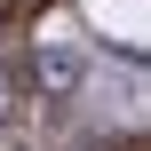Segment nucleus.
Listing matches in <instances>:
<instances>
[{
  "label": "nucleus",
  "instance_id": "1",
  "mask_svg": "<svg viewBox=\"0 0 151 151\" xmlns=\"http://www.w3.org/2000/svg\"><path fill=\"white\" fill-rule=\"evenodd\" d=\"M80 80H88V56L80 48H64V40H40L32 48V88L40 96H72Z\"/></svg>",
  "mask_w": 151,
  "mask_h": 151
},
{
  "label": "nucleus",
  "instance_id": "2",
  "mask_svg": "<svg viewBox=\"0 0 151 151\" xmlns=\"http://www.w3.org/2000/svg\"><path fill=\"white\" fill-rule=\"evenodd\" d=\"M16 119H24V72L0 56V127H16Z\"/></svg>",
  "mask_w": 151,
  "mask_h": 151
},
{
  "label": "nucleus",
  "instance_id": "3",
  "mask_svg": "<svg viewBox=\"0 0 151 151\" xmlns=\"http://www.w3.org/2000/svg\"><path fill=\"white\" fill-rule=\"evenodd\" d=\"M24 8H40V0H0V16H24Z\"/></svg>",
  "mask_w": 151,
  "mask_h": 151
}]
</instances>
